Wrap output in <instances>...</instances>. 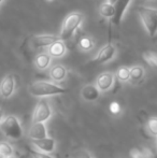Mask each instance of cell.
<instances>
[{
	"label": "cell",
	"instance_id": "d6986e66",
	"mask_svg": "<svg viewBox=\"0 0 157 158\" xmlns=\"http://www.w3.org/2000/svg\"><path fill=\"white\" fill-rule=\"evenodd\" d=\"M116 77L119 82H128L130 80V69L128 67H119L116 71Z\"/></svg>",
	"mask_w": 157,
	"mask_h": 158
},
{
	"label": "cell",
	"instance_id": "ffe728a7",
	"mask_svg": "<svg viewBox=\"0 0 157 158\" xmlns=\"http://www.w3.org/2000/svg\"><path fill=\"white\" fill-rule=\"evenodd\" d=\"M79 46L83 52H88V51L93 50V48L95 46V42L92 38L88 37H84L80 40L79 42Z\"/></svg>",
	"mask_w": 157,
	"mask_h": 158
},
{
	"label": "cell",
	"instance_id": "ac0fdd59",
	"mask_svg": "<svg viewBox=\"0 0 157 158\" xmlns=\"http://www.w3.org/2000/svg\"><path fill=\"white\" fill-rule=\"evenodd\" d=\"M144 68L141 66H134L132 68H130V80L131 81H140L141 79H143L144 77Z\"/></svg>",
	"mask_w": 157,
	"mask_h": 158
},
{
	"label": "cell",
	"instance_id": "7a4b0ae2",
	"mask_svg": "<svg viewBox=\"0 0 157 158\" xmlns=\"http://www.w3.org/2000/svg\"><path fill=\"white\" fill-rule=\"evenodd\" d=\"M0 130L6 138L19 140L23 137L24 131L21 122L15 115H6L0 122Z\"/></svg>",
	"mask_w": 157,
	"mask_h": 158
},
{
	"label": "cell",
	"instance_id": "30bf717a",
	"mask_svg": "<svg viewBox=\"0 0 157 158\" xmlns=\"http://www.w3.org/2000/svg\"><path fill=\"white\" fill-rule=\"evenodd\" d=\"M31 143L37 150L41 151V152H44V153L53 152V151L55 150V148H56V141H55L53 138H50V137H45V138H42V139H38V140H32Z\"/></svg>",
	"mask_w": 157,
	"mask_h": 158
},
{
	"label": "cell",
	"instance_id": "1f68e13d",
	"mask_svg": "<svg viewBox=\"0 0 157 158\" xmlns=\"http://www.w3.org/2000/svg\"><path fill=\"white\" fill-rule=\"evenodd\" d=\"M6 158H17V157H15V156H13V155H12V156H9V157H6Z\"/></svg>",
	"mask_w": 157,
	"mask_h": 158
},
{
	"label": "cell",
	"instance_id": "d590c367",
	"mask_svg": "<svg viewBox=\"0 0 157 158\" xmlns=\"http://www.w3.org/2000/svg\"><path fill=\"white\" fill-rule=\"evenodd\" d=\"M144 1H147V0H144Z\"/></svg>",
	"mask_w": 157,
	"mask_h": 158
},
{
	"label": "cell",
	"instance_id": "7402d4cb",
	"mask_svg": "<svg viewBox=\"0 0 157 158\" xmlns=\"http://www.w3.org/2000/svg\"><path fill=\"white\" fill-rule=\"evenodd\" d=\"M0 154L3 155L4 157H9L13 155V148L8 142H0Z\"/></svg>",
	"mask_w": 157,
	"mask_h": 158
},
{
	"label": "cell",
	"instance_id": "6da1fadb",
	"mask_svg": "<svg viewBox=\"0 0 157 158\" xmlns=\"http://www.w3.org/2000/svg\"><path fill=\"white\" fill-rule=\"evenodd\" d=\"M29 93L35 97L44 98L50 97V96H56L61 95L67 93V89L61 86L57 85L52 82L48 81H37L30 84L29 86Z\"/></svg>",
	"mask_w": 157,
	"mask_h": 158
},
{
	"label": "cell",
	"instance_id": "277c9868",
	"mask_svg": "<svg viewBox=\"0 0 157 158\" xmlns=\"http://www.w3.org/2000/svg\"><path fill=\"white\" fill-rule=\"evenodd\" d=\"M84 19V14L80 12H72L65 19V22L63 24L60 33H59V39L66 41L69 40L73 35L76 30L80 27Z\"/></svg>",
	"mask_w": 157,
	"mask_h": 158
},
{
	"label": "cell",
	"instance_id": "d6a6232c",
	"mask_svg": "<svg viewBox=\"0 0 157 158\" xmlns=\"http://www.w3.org/2000/svg\"><path fill=\"white\" fill-rule=\"evenodd\" d=\"M0 158H6V157H4L3 155H1V154H0Z\"/></svg>",
	"mask_w": 157,
	"mask_h": 158
},
{
	"label": "cell",
	"instance_id": "e575fe53",
	"mask_svg": "<svg viewBox=\"0 0 157 158\" xmlns=\"http://www.w3.org/2000/svg\"><path fill=\"white\" fill-rule=\"evenodd\" d=\"M2 1H3V0H0V4H1V2H2Z\"/></svg>",
	"mask_w": 157,
	"mask_h": 158
},
{
	"label": "cell",
	"instance_id": "4dcf8cb0",
	"mask_svg": "<svg viewBox=\"0 0 157 158\" xmlns=\"http://www.w3.org/2000/svg\"><path fill=\"white\" fill-rule=\"evenodd\" d=\"M45 1H46V2H50V3H51V2L55 1V0H45Z\"/></svg>",
	"mask_w": 157,
	"mask_h": 158
},
{
	"label": "cell",
	"instance_id": "9a60e30c",
	"mask_svg": "<svg viewBox=\"0 0 157 158\" xmlns=\"http://www.w3.org/2000/svg\"><path fill=\"white\" fill-rule=\"evenodd\" d=\"M67 77V69L63 64H54L50 69V77L55 82H60Z\"/></svg>",
	"mask_w": 157,
	"mask_h": 158
},
{
	"label": "cell",
	"instance_id": "44dd1931",
	"mask_svg": "<svg viewBox=\"0 0 157 158\" xmlns=\"http://www.w3.org/2000/svg\"><path fill=\"white\" fill-rule=\"evenodd\" d=\"M143 58L153 68H157V53L155 52H144Z\"/></svg>",
	"mask_w": 157,
	"mask_h": 158
},
{
	"label": "cell",
	"instance_id": "cb8c5ba5",
	"mask_svg": "<svg viewBox=\"0 0 157 158\" xmlns=\"http://www.w3.org/2000/svg\"><path fill=\"white\" fill-rule=\"evenodd\" d=\"M72 158H93L90 153L87 150L84 148H79L72 153Z\"/></svg>",
	"mask_w": 157,
	"mask_h": 158
},
{
	"label": "cell",
	"instance_id": "8992f818",
	"mask_svg": "<svg viewBox=\"0 0 157 158\" xmlns=\"http://www.w3.org/2000/svg\"><path fill=\"white\" fill-rule=\"evenodd\" d=\"M15 92V77L13 74H6L0 82V96L3 99H9Z\"/></svg>",
	"mask_w": 157,
	"mask_h": 158
},
{
	"label": "cell",
	"instance_id": "836d02e7",
	"mask_svg": "<svg viewBox=\"0 0 157 158\" xmlns=\"http://www.w3.org/2000/svg\"><path fill=\"white\" fill-rule=\"evenodd\" d=\"M155 143H156V146H157V135H156V140H155Z\"/></svg>",
	"mask_w": 157,
	"mask_h": 158
},
{
	"label": "cell",
	"instance_id": "9c48e42d",
	"mask_svg": "<svg viewBox=\"0 0 157 158\" xmlns=\"http://www.w3.org/2000/svg\"><path fill=\"white\" fill-rule=\"evenodd\" d=\"M131 0H116L113 3L114 6V15L112 17V23L114 25H119L121 21L123 19L124 13L126 12L128 6H129Z\"/></svg>",
	"mask_w": 157,
	"mask_h": 158
},
{
	"label": "cell",
	"instance_id": "4316f807",
	"mask_svg": "<svg viewBox=\"0 0 157 158\" xmlns=\"http://www.w3.org/2000/svg\"><path fill=\"white\" fill-rule=\"evenodd\" d=\"M31 155L34 158H54L52 157L51 155H48V153H44V152H41V151H31Z\"/></svg>",
	"mask_w": 157,
	"mask_h": 158
},
{
	"label": "cell",
	"instance_id": "e0dca14e",
	"mask_svg": "<svg viewBox=\"0 0 157 158\" xmlns=\"http://www.w3.org/2000/svg\"><path fill=\"white\" fill-rule=\"evenodd\" d=\"M99 14L105 19H112L114 15V6L110 2H105L99 6Z\"/></svg>",
	"mask_w": 157,
	"mask_h": 158
},
{
	"label": "cell",
	"instance_id": "7c38bea8",
	"mask_svg": "<svg viewBox=\"0 0 157 158\" xmlns=\"http://www.w3.org/2000/svg\"><path fill=\"white\" fill-rule=\"evenodd\" d=\"M28 137L31 140H38L48 137V129L44 123H32L28 130Z\"/></svg>",
	"mask_w": 157,
	"mask_h": 158
},
{
	"label": "cell",
	"instance_id": "d4e9b609",
	"mask_svg": "<svg viewBox=\"0 0 157 158\" xmlns=\"http://www.w3.org/2000/svg\"><path fill=\"white\" fill-rule=\"evenodd\" d=\"M109 110H110V112H111L112 114L118 115V114H119V113H121L122 108H121V106H119L118 102L113 101V102H111V103H110V106H109Z\"/></svg>",
	"mask_w": 157,
	"mask_h": 158
},
{
	"label": "cell",
	"instance_id": "2e32d148",
	"mask_svg": "<svg viewBox=\"0 0 157 158\" xmlns=\"http://www.w3.org/2000/svg\"><path fill=\"white\" fill-rule=\"evenodd\" d=\"M52 63V56L48 53H40L35 58V66L39 70H45Z\"/></svg>",
	"mask_w": 157,
	"mask_h": 158
},
{
	"label": "cell",
	"instance_id": "603a6c76",
	"mask_svg": "<svg viewBox=\"0 0 157 158\" xmlns=\"http://www.w3.org/2000/svg\"><path fill=\"white\" fill-rule=\"evenodd\" d=\"M147 131L151 133L152 135L156 137L157 135V117H151L147 123Z\"/></svg>",
	"mask_w": 157,
	"mask_h": 158
},
{
	"label": "cell",
	"instance_id": "3957f363",
	"mask_svg": "<svg viewBox=\"0 0 157 158\" xmlns=\"http://www.w3.org/2000/svg\"><path fill=\"white\" fill-rule=\"evenodd\" d=\"M137 12L149 35L155 37L157 33V9L142 6H139Z\"/></svg>",
	"mask_w": 157,
	"mask_h": 158
},
{
	"label": "cell",
	"instance_id": "484cf974",
	"mask_svg": "<svg viewBox=\"0 0 157 158\" xmlns=\"http://www.w3.org/2000/svg\"><path fill=\"white\" fill-rule=\"evenodd\" d=\"M130 158H144L143 156V153L141 151V148H131L129 152Z\"/></svg>",
	"mask_w": 157,
	"mask_h": 158
},
{
	"label": "cell",
	"instance_id": "ba28073f",
	"mask_svg": "<svg viewBox=\"0 0 157 158\" xmlns=\"http://www.w3.org/2000/svg\"><path fill=\"white\" fill-rule=\"evenodd\" d=\"M116 54V48L112 44H107L98 52L97 56L94 58V61H97L99 64H105L112 60Z\"/></svg>",
	"mask_w": 157,
	"mask_h": 158
},
{
	"label": "cell",
	"instance_id": "4fadbf2b",
	"mask_svg": "<svg viewBox=\"0 0 157 158\" xmlns=\"http://www.w3.org/2000/svg\"><path fill=\"white\" fill-rule=\"evenodd\" d=\"M66 52H67V48H66L65 42L60 39L48 46V53L52 56V58H60L66 54Z\"/></svg>",
	"mask_w": 157,
	"mask_h": 158
},
{
	"label": "cell",
	"instance_id": "f1b7e54d",
	"mask_svg": "<svg viewBox=\"0 0 157 158\" xmlns=\"http://www.w3.org/2000/svg\"><path fill=\"white\" fill-rule=\"evenodd\" d=\"M3 116H4V112H3V110L0 108V122H1V119L3 118Z\"/></svg>",
	"mask_w": 157,
	"mask_h": 158
},
{
	"label": "cell",
	"instance_id": "5b68a950",
	"mask_svg": "<svg viewBox=\"0 0 157 158\" xmlns=\"http://www.w3.org/2000/svg\"><path fill=\"white\" fill-rule=\"evenodd\" d=\"M52 116V109L46 99L38 101L32 113V123H45Z\"/></svg>",
	"mask_w": 157,
	"mask_h": 158
},
{
	"label": "cell",
	"instance_id": "5bb4252c",
	"mask_svg": "<svg viewBox=\"0 0 157 158\" xmlns=\"http://www.w3.org/2000/svg\"><path fill=\"white\" fill-rule=\"evenodd\" d=\"M99 96H100V90L97 88L96 85L93 84L85 85L81 90V97L85 101H95L98 99Z\"/></svg>",
	"mask_w": 157,
	"mask_h": 158
},
{
	"label": "cell",
	"instance_id": "52a82bcc",
	"mask_svg": "<svg viewBox=\"0 0 157 158\" xmlns=\"http://www.w3.org/2000/svg\"><path fill=\"white\" fill-rule=\"evenodd\" d=\"M114 84V74L111 72H103L98 75L96 80V86L100 92L105 93L112 88Z\"/></svg>",
	"mask_w": 157,
	"mask_h": 158
},
{
	"label": "cell",
	"instance_id": "8fae6325",
	"mask_svg": "<svg viewBox=\"0 0 157 158\" xmlns=\"http://www.w3.org/2000/svg\"><path fill=\"white\" fill-rule=\"evenodd\" d=\"M59 40V37L53 35H34L30 40L32 46L36 48H48V45L53 43V42Z\"/></svg>",
	"mask_w": 157,
	"mask_h": 158
},
{
	"label": "cell",
	"instance_id": "f546056e",
	"mask_svg": "<svg viewBox=\"0 0 157 158\" xmlns=\"http://www.w3.org/2000/svg\"><path fill=\"white\" fill-rule=\"evenodd\" d=\"M115 1H116V0H108V2H110V3H112V4H113Z\"/></svg>",
	"mask_w": 157,
	"mask_h": 158
},
{
	"label": "cell",
	"instance_id": "83f0119b",
	"mask_svg": "<svg viewBox=\"0 0 157 158\" xmlns=\"http://www.w3.org/2000/svg\"><path fill=\"white\" fill-rule=\"evenodd\" d=\"M143 153V156L144 158H155V155H154V152L149 148H141Z\"/></svg>",
	"mask_w": 157,
	"mask_h": 158
}]
</instances>
